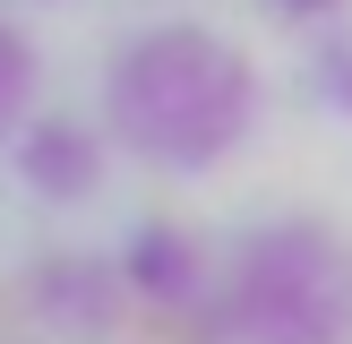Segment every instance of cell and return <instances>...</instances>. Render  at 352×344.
<instances>
[{"instance_id":"6da1fadb","label":"cell","mask_w":352,"mask_h":344,"mask_svg":"<svg viewBox=\"0 0 352 344\" xmlns=\"http://www.w3.org/2000/svg\"><path fill=\"white\" fill-rule=\"evenodd\" d=\"M0 344H181V336H164V319L138 310L129 292H112V284L34 275V284L0 310Z\"/></svg>"}]
</instances>
